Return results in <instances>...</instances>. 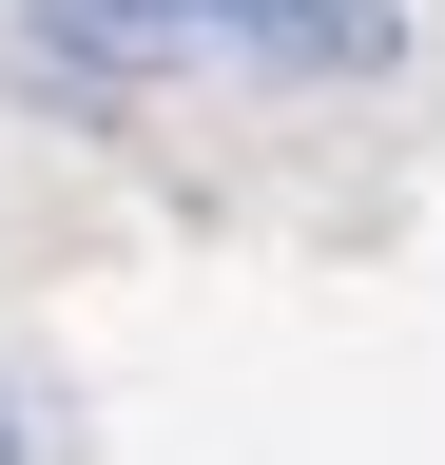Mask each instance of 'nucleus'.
Segmentation results:
<instances>
[{"label":"nucleus","mask_w":445,"mask_h":465,"mask_svg":"<svg viewBox=\"0 0 445 465\" xmlns=\"http://www.w3.org/2000/svg\"><path fill=\"white\" fill-rule=\"evenodd\" d=\"M194 39L271 58V78H387L407 58V0H194Z\"/></svg>","instance_id":"f257e3e1"},{"label":"nucleus","mask_w":445,"mask_h":465,"mask_svg":"<svg viewBox=\"0 0 445 465\" xmlns=\"http://www.w3.org/2000/svg\"><path fill=\"white\" fill-rule=\"evenodd\" d=\"M20 39H39V58H97V78H136V58L194 39V0H20Z\"/></svg>","instance_id":"f03ea898"},{"label":"nucleus","mask_w":445,"mask_h":465,"mask_svg":"<svg viewBox=\"0 0 445 465\" xmlns=\"http://www.w3.org/2000/svg\"><path fill=\"white\" fill-rule=\"evenodd\" d=\"M0 465H39V427H20V388H0Z\"/></svg>","instance_id":"7ed1b4c3"}]
</instances>
